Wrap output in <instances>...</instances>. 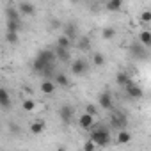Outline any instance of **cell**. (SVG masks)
Segmentation results:
<instances>
[{"mask_svg": "<svg viewBox=\"0 0 151 151\" xmlns=\"http://www.w3.org/2000/svg\"><path fill=\"white\" fill-rule=\"evenodd\" d=\"M52 66H55V53H53V50H41V52H37V55L34 57V62H32V69H34V73H37V75H43L48 68H52Z\"/></svg>", "mask_w": 151, "mask_h": 151, "instance_id": "1", "label": "cell"}, {"mask_svg": "<svg viewBox=\"0 0 151 151\" xmlns=\"http://www.w3.org/2000/svg\"><path fill=\"white\" fill-rule=\"evenodd\" d=\"M94 146H109L110 144V132L107 130V126L103 124H93L91 128V139H89Z\"/></svg>", "mask_w": 151, "mask_h": 151, "instance_id": "2", "label": "cell"}, {"mask_svg": "<svg viewBox=\"0 0 151 151\" xmlns=\"http://www.w3.org/2000/svg\"><path fill=\"white\" fill-rule=\"evenodd\" d=\"M89 71V64L84 57H78V59H75L73 64H71V73L75 75V77H84V75H87Z\"/></svg>", "mask_w": 151, "mask_h": 151, "instance_id": "3", "label": "cell"}, {"mask_svg": "<svg viewBox=\"0 0 151 151\" xmlns=\"http://www.w3.org/2000/svg\"><path fill=\"white\" fill-rule=\"evenodd\" d=\"M110 124H112V128H117L119 132H123V130L128 126V117H126V114H123V112H114L112 117H110Z\"/></svg>", "mask_w": 151, "mask_h": 151, "instance_id": "4", "label": "cell"}, {"mask_svg": "<svg viewBox=\"0 0 151 151\" xmlns=\"http://www.w3.org/2000/svg\"><path fill=\"white\" fill-rule=\"evenodd\" d=\"M62 36L68 37L69 41L77 39V37H78V25L75 23V22H68V23L62 27Z\"/></svg>", "mask_w": 151, "mask_h": 151, "instance_id": "5", "label": "cell"}, {"mask_svg": "<svg viewBox=\"0 0 151 151\" xmlns=\"http://www.w3.org/2000/svg\"><path fill=\"white\" fill-rule=\"evenodd\" d=\"M124 91H126V94H128L130 98H133V100H140V98L144 96L142 87H140V86H137V84H133L132 80L124 86Z\"/></svg>", "mask_w": 151, "mask_h": 151, "instance_id": "6", "label": "cell"}, {"mask_svg": "<svg viewBox=\"0 0 151 151\" xmlns=\"http://www.w3.org/2000/svg\"><path fill=\"white\" fill-rule=\"evenodd\" d=\"M73 114H75V109L71 107V105H60V109H59V117H60V121L64 123V124H69L71 123V119H73Z\"/></svg>", "mask_w": 151, "mask_h": 151, "instance_id": "7", "label": "cell"}, {"mask_svg": "<svg viewBox=\"0 0 151 151\" xmlns=\"http://www.w3.org/2000/svg\"><path fill=\"white\" fill-rule=\"evenodd\" d=\"M98 103H100L101 109L110 110V109H112V93H110L109 89H105V91L98 96Z\"/></svg>", "mask_w": 151, "mask_h": 151, "instance_id": "8", "label": "cell"}, {"mask_svg": "<svg viewBox=\"0 0 151 151\" xmlns=\"http://www.w3.org/2000/svg\"><path fill=\"white\" fill-rule=\"evenodd\" d=\"M130 52H132V55H133L135 59H146V57H147V48L142 46V45L137 43V41L130 46Z\"/></svg>", "mask_w": 151, "mask_h": 151, "instance_id": "9", "label": "cell"}, {"mask_svg": "<svg viewBox=\"0 0 151 151\" xmlns=\"http://www.w3.org/2000/svg\"><path fill=\"white\" fill-rule=\"evenodd\" d=\"M16 9H18L20 14H25V16H32V14L36 13V6L30 4V2H20V4L16 6Z\"/></svg>", "mask_w": 151, "mask_h": 151, "instance_id": "10", "label": "cell"}, {"mask_svg": "<svg viewBox=\"0 0 151 151\" xmlns=\"http://www.w3.org/2000/svg\"><path fill=\"white\" fill-rule=\"evenodd\" d=\"M53 84H55V87L59 86V87L68 89V87L71 86V80H69V77H68L66 73H55V80H53Z\"/></svg>", "mask_w": 151, "mask_h": 151, "instance_id": "11", "label": "cell"}, {"mask_svg": "<svg viewBox=\"0 0 151 151\" xmlns=\"http://www.w3.org/2000/svg\"><path fill=\"white\" fill-rule=\"evenodd\" d=\"M6 16H7V22H20L22 20V14L18 13L16 6H7L6 7Z\"/></svg>", "mask_w": 151, "mask_h": 151, "instance_id": "12", "label": "cell"}, {"mask_svg": "<svg viewBox=\"0 0 151 151\" xmlns=\"http://www.w3.org/2000/svg\"><path fill=\"white\" fill-rule=\"evenodd\" d=\"M0 107L2 109H9L11 107V94L6 87H0Z\"/></svg>", "mask_w": 151, "mask_h": 151, "instance_id": "13", "label": "cell"}, {"mask_svg": "<svg viewBox=\"0 0 151 151\" xmlns=\"http://www.w3.org/2000/svg\"><path fill=\"white\" fill-rule=\"evenodd\" d=\"M78 124H80V128H84V130H91L93 124H94V117L89 116V114H82L80 119H78Z\"/></svg>", "mask_w": 151, "mask_h": 151, "instance_id": "14", "label": "cell"}, {"mask_svg": "<svg viewBox=\"0 0 151 151\" xmlns=\"http://www.w3.org/2000/svg\"><path fill=\"white\" fill-rule=\"evenodd\" d=\"M53 53H55V59H59L60 62H69V59H71L69 50H64V48H57V46H55Z\"/></svg>", "mask_w": 151, "mask_h": 151, "instance_id": "15", "label": "cell"}, {"mask_svg": "<svg viewBox=\"0 0 151 151\" xmlns=\"http://www.w3.org/2000/svg\"><path fill=\"white\" fill-rule=\"evenodd\" d=\"M55 84H53V80H43V84H41V91L45 93V94H53L55 93Z\"/></svg>", "mask_w": 151, "mask_h": 151, "instance_id": "16", "label": "cell"}, {"mask_svg": "<svg viewBox=\"0 0 151 151\" xmlns=\"http://www.w3.org/2000/svg\"><path fill=\"white\" fill-rule=\"evenodd\" d=\"M139 43H140L142 46L149 48V45H151V32H149V30H142L140 36H139Z\"/></svg>", "mask_w": 151, "mask_h": 151, "instance_id": "17", "label": "cell"}, {"mask_svg": "<svg viewBox=\"0 0 151 151\" xmlns=\"http://www.w3.org/2000/svg\"><path fill=\"white\" fill-rule=\"evenodd\" d=\"M77 48H78L80 52H87V50L91 48V41H89V37H86V36H82V37H78V43H77Z\"/></svg>", "mask_w": 151, "mask_h": 151, "instance_id": "18", "label": "cell"}, {"mask_svg": "<svg viewBox=\"0 0 151 151\" xmlns=\"http://www.w3.org/2000/svg\"><path fill=\"white\" fill-rule=\"evenodd\" d=\"M116 80H117V86L124 87V86L130 82V77L126 75V71H119V73H117V77H116Z\"/></svg>", "mask_w": 151, "mask_h": 151, "instance_id": "19", "label": "cell"}, {"mask_svg": "<svg viewBox=\"0 0 151 151\" xmlns=\"http://www.w3.org/2000/svg\"><path fill=\"white\" fill-rule=\"evenodd\" d=\"M43 130H45V123H43V121H34V123L30 124V133H34V135L41 133Z\"/></svg>", "mask_w": 151, "mask_h": 151, "instance_id": "20", "label": "cell"}, {"mask_svg": "<svg viewBox=\"0 0 151 151\" xmlns=\"http://www.w3.org/2000/svg\"><path fill=\"white\" fill-rule=\"evenodd\" d=\"M93 64L94 66H103L105 64V55L101 52H94L93 53Z\"/></svg>", "mask_w": 151, "mask_h": 151, "instance_id": "21", "label": "cell"}, {"mask_svg": "<svg viewBox=\"0 0 151 151\" xmlns=\"http://www.w3.org/2000/svg\"><path fill=\"white\" fill-rule=\"evenodd\" d=\"M130 139H132V135H130L126 130H123V132L117 133V144H128Z\"/></svg>", "mask_w": 151, "mask_h": 151, "instance_id": "22", "label": "cell"}, {"mask_svg": "<svg viewBox=\"0 0 151 151\" xmlns=\"http://www.w3.org/2000/svg\"><path fill=\"white\" fill-rule=\"evenodd\" d=\"M57 48H64V50H69V48H71V41H69L68 37L60 36V37L57 39Z\"/></svg>", "mask_w": 151, "mask_h": 151, "instance_id": "23", "label": "cell"}, {"mask_svg": "<svg viewBox=\"0 0 151 151\" xmlns=\"http://www.w3.org/2000/svg\"><path fill=\"white\" fill-rule=\"evenodd\" d=\"M105 7H107L109 11H119V9L123 7V0H112V2H109Z\"/></svg>", "mask_w": 151, "mask_h": 151, "instance_id": "24", "label": "cell"}, {"mask_svg": "<svg viewBox=\"0 0 151 151\" xmlns=\"http://www.w3.org/2000/svg\"><path fill=\"white\" fill-rule=\"evenodd\" d=\"M6 27H7V32H13V34H18V30H20V22H7L6 23Z\"/></svg>", "mask_w": 151, "mask_h": 151, "instance_id": "25", "label": "cell"}, {"mask_svg": "<svg viewBox=\"0 0 151 151\" xmlns=\"http://www.w3.org/2000/svg\"><path fill=\"white\" fill-rule=\"evenodd\" d=\"M101 36H103V39H114V36H116V29H114V27H105L103 32H101Z\"/></svg>", "mask_w": 151, "mask_h": 151, "instance_id": "26", "label": "cell"}, {"mask_svg": "<svg viewBox=\"0 0 151 151\" xmlns=\"http://www.w3.org/2000/svg\"><path fill=\"white\" fill-rule=\"evenodd\" d=\"M22 107H23L25 112H32V110L36 109V103H34L32 100H23V105H22Z\"/></svg>", "mask_w": 151, "mask_h": 151, "instance_id": "27", "label": "cell"}, {"mask_svg": "<svg viewBox=\"0 0 151 151\" xmlns=\"http://www.w3.org/2000/svg\"><path fill=\"white\" fill-rule=\"evenodd\" d=\"M6 41H7V43H11V45H16V43H18V34L6 32Z\"/></svg>", "mask_w": 151, "mask_h": 151, "instance_id": "28", "label": "cell"}, {"mask_svg": "<svg viewBox=\"0 0 151 151\" xmlns=\"http://www.w3.org/2000/svg\"><path fill=\"white\" fill-rule=\"evenodd\" d=\"M86 114H89V116L94 117V114H98V110H96L94 105H87V107H86Z\"/></svg>", "mask_w": 151, "mask_h": 151, "instance_id": "29", "label": "cell"}, {"mask_svg": "<svg viewBox=\"0 0 151 151\" xmlns=\"http://www.w3.org/2000/svg\"><path fill=\"white\" fill-rule=\"evenodd\" d=\"M94 149H96V146H94L91 140H87V142L84 144V151H94Z\"/></svg>", "mask_w": 151, "mask_h": 151, "instance_id": "30", "label": "cell"}, {"mask_svg": "<svg viewBox=\"0 0 151 151\" xmlns=\"http://www.w3.org/2000/svg\"><path fill=\"white\" fill-rule=\"evenodd\" d=\"M140 18H142V22H151V11H144Z\"/></svg>", "mask_w": 151, "mask_h": 151, "instance_id": "31", "label": "cell"}, {"mask_svg": "<svg viewBox=\"0 0 151 151\" xmlns=\"http://www.w3.org/2000/svg\"><path fill=\"white\" fill-rule=\"evenodd\" d=\"M50 27H53V29H52V30H55V27H59V22H57V20H53V22H52V23H50Z\"/></svg>", "mask_w": 151, "mask_h": 151, "instance_id": "32", "label": "cell"}, {"mask_svg": "<svg viewBox=\"0 0 151 151\" xmlns=\"http://www.w3.org/2000/svg\"><path fill=\"white\" fill-rule=\"evenodd\" d=\"M57 151H68V149H66V147H59Z\"/></svg>", "mask_w": 151, "mask_h": 151, "instance_id": "33", "label": "cell"}]
</instances>
